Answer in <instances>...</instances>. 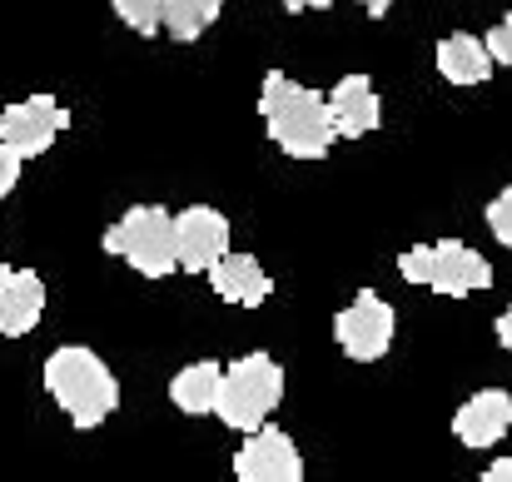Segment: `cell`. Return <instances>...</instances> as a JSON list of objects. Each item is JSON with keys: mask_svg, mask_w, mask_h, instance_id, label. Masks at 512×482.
<instances>
[{"mask_svg": "<svg viewBox=\"0 0 512 482\" xmlns=\"http://www.w3.org/2000/svg\"><path fill=\"white\" fill-rule=\"evenodd\" d=\"M259 115L269 120V140L294 160H324L339 140L334 110L319 90H304L284 70H269L259 85Z\"/></svg>", "mask_w": 512, "mask_h": 482, "instance_id": "6da1fadb", "label": "cell"}, {"mask_svg": "<svg viewBox=\"0 0 512 482\" xmlns=\"http://www.w3.org/2000/svg\"><path fill=\"white\" fill-rule=\"evenodd\" d=\"M45 388H50V398L65 408V418L75 428H100L120 408L115 373L105 368L100 353H90L80 343H65V348H55L45 358Z\"/></svg>", "mask_w": 512, "mask_h": 482, "instance_id": "7a4b0ae2", "label": "cell"}, {"mask_svg": "<svg viewBox=\"0 0 512 482\" xmlns=\"http://www.w3.org/2000/svg\"><path fill=\"white\" fill-rule=\"evenodd\" d=\"M284 398V368L269 358V353H244L239 363L224 368L219 378V403H214V418L239 428V433H254L264 428V418L279 408Z\"/></svg>", "mask_w": 512, "mask_h": 482, "instance_id": "3957f363", "label": "cell"}, {"mask_svg": "<svg viewBox=\"0 0 512 482\" xmlns=\"http://www.w3.org/2000/svg\"><path fill=\"white\" fill-rule=\"evenodd\" d=\"M105 254L125 259L130 269H140L145 279H165L179 269V249H174V214L160 204H135L125 209L110 229H105Z\"/></svg>", "mask_w": 512, "mask_h": 482, "instance_id": "277c9868", "label": "cell"}, {"mask_svg": "<svg viewBox=\"0 0 512 482\" xmlns=\"http://www.w3.org/2000/svg\"><path fill=\"white\" fill-rule=\"evenodd\" d=\"M398 274L418 289H433V294H448V299H463V294H478L493 284V264L468 249L463 239H443V244H418L398 259Z\"/></svg>", "mask_w": 512, "mask_h": 482, "instance_id": "5b68a950", "label": "cell"}, {"mask_svg": "<svg viewBox=\"0 0 512 482\" xmlns=\"http://www.w3.org/2000/svg\"><path fill=\"white\" fill-rule=\"evenodd\" d=\"M65 130H70V110L55 95H30V100H20V105H10L0 115V140L10 150H20L25 160L45 155Z\"/></svg>", "mask_w": 512, "mask_h": 482, "instance_id": "8992f818", "label": "cell"}, {"mask_svg": "<svg viewBox=\"0 0 512 482\" xmlns=\"http://www.w3.org/2000/svg\"><path fill=\"white\" fill-rule=\"evenodd\" d=\"M334 338L353 363H378L393 348V309L378 294H358L334 319Z\"/></svg>", "mask_w": 512, "mask_h": 482, "instance_id": "52a82bcc", "label": "cell"}, {"mask_svg": "<svg viewBox=\"0 0 512 482\" xmlns=\"http://www.w3.org/2000/svg\"><path fill=\"white\" fill-rule=\"evenodd\" d=\"M234 478L239 482H299L304 478L299 443L284 428H254L249 443L234 453Z\"/></svg>", "mask_w": 512, "mask_h": 482, "instance_id": "ba28073f", "label": "cell"}, {"mask_svg": "<svg viewBox=\"0 0 512 482\" xmlns=\"http://www.w3.org/2000/svg\"><path fill=\"white\" fill-rule=\"evenodd\" d=\"M174 249H179V269L209 274L229 254V219L209 204H194V209L174 214Z\"/></svg>", "mask_w": 512, "mask_h": 482, "instance_id": "9c48e42d", "label": "cell"}, {"mask_svg": "<svg viewBox=\"0 0 512 482\" xmlns=\"http://www.w3.org/2000/svg\"><path fill=\"white\" fill-rule=\"evenodd\" d=\"M508 428H512V393H503V388L473 393L458 408V418H453V433H458L463 448H493Z\"/></svg>", "mask_w": 512, "mask_h": 482, "instance_id": "30bf717a", "label": "cell"}, {"mask_svg": "<svg viewBox=\"0 0 512 482\" xmlns=\"http://www.w3.org/2000/svg\"><path fill=\"white\" fill-rule=\"evenodd\" d=\"M329 110H334V130L348 135V140H363L383 125V105H378L368 75H343L329 90Z\"/></svg>", "mask_w": 512, "mask_h": 482, "instance_id": "8fae6325", "label": "cell"}, {"mask_svg": "<svg viewBox=\"0 0 512 482\" xmlns=\"http://www.w3.org/2000/svg\"><path fill=\"white\" fill-rule=\"evenodd\" d=\"M45 314V279L35 269H10L0 284V338H25Z\"/></svg>", "mask_w": 512, "mask_h": 482, "instance_id": "7c38bea8", "label": "cell"}, {"mask_svg": "<svg viewBox=\"0 0 512 482\" xmlns=\"http://www.w3.org/2000/svg\"><path fill=\"white\" fill-rule=\"evenodd\" d=\"M209 284H214V294L224 299V304H244V309H259L264 299H269V274H264V264L259 259H249V254H224L214 269H209Z\"/></svg>", "mask_w": 512, "mask_h": 482, "instance_id": "4fadbf2b", "label": "cell"}, {"mask_svg": "<svg viewBox=\"0 0 512 482\" xmlns=\"http://www.w3.org/2000/svg\"><path fill=\"white\" fill-rule=\"evenodd\" d=\"M493 65H498V60H493L488 40H478V35H468V30L438 40V70H443L448 85H483V80L493 75Z\"/></svg>", "mask_w": 512, "mask_h": 482, "instance_id": "5bb4252c", "label": "cell"}, {"mask_svg": "<svg viewBox=\"0 0 512 482\" xmlns=\"http://www.w3.org/2000/svg\"><path fill=\"white\" fill-rule=\"evenodd\" d=\"M219 378H224V368H219L214 358L179 368L170 378V403L179 413H214V403H219Z\"/></svg>", "mask_w": 512, "mask_h": 482, "instance_id": "9a60e30c", "label": "cell"}, {"mask_svg": "<svg viewBox=\"0 0 512 482\" xmlns=\"http://www.w3.org/2000/svg\"><path fill=\"white\" fill-rule=\"evenodd\" d=\"M219 10H224V0H165V30L189 45L219 20Z\"/></svg>", "mask_w": 512, "mask_h": 482, "instance_id": "2e32d148", "label": "cell"}, {"mask_svg": "<svg viewBox=\"0 0 512 482\" xmlns=\"http://www.w3.org/2000/svg\"><path fill=\"white\" fill-rule=\"evenodd\" d=\"M115 15L135 35H160L165 30V0H115Z\"/></svg>", "mask_w": 512, "mask_h": 482, "instance_id": "e0dca14e", "label": "cell"}, {"mask_svg": "<svg viewBox=\"0 0 512 482\" xmlns=\"http://www.w3.org/2000/svg\"><path fill=\"white\" fill-rule=\"evenodd\" d=\"M488 229H493V239L512 249V189H503L493 204H488Z\"/></svg>", "mask_w": 512, "mask_h": 482, "instance_id": "ac0fdd59", "label": "cell"}, {"mask_svg": "<svg viewBox=\"0 0 512 482\" xmlns=\"http://www.w3.org/2000/svg\"><path fill=\"white\" fill-rule=\"evenodd\" d=\"M488 50L498 65H512V15H503L493 30H488Z\"/></svg>", "mask_w": 512, "mask_h": 482, "instance_id": "d6986e66", "label": "cell"}, {"mask_svg": "<svg viewBox=\"0 0 512 482\" xmlns=\"http://www.w3.org/2000/svg\"><path fill=\"white\" fill-rule=\"evenodd\" d=\"M20 164H25V155H20V150H10V145L0 140V199L20 184Z\"/></svg>", "mask_w": 512, "mask_h": 482, "instance_id": "ffe728a7", "label": "cell"}, {"mask_svg": "<svg viewBox=\"0 0 512 482\" xmlns=\"http://www.w3.org/2000/svg\"><path fill=\"white\" fill-rule=\"evenodd\" d=\"M483 478H488V482H512V458H498V463H493Z\"/></svg>", "mask_w": 512, "mask_h": 482, "instance_id": "44dd1931", "label": "cell"}, {"mask_svg": "<svg viewBox=\"0 0 512 482\" xmlns=\"http://www.w3.org/2000/svg\"><path fill=\"white\" fill-rule=\"evenodd\" d=\"M284 10H324V5H334V0H279Z\"/></svg>", "mask_w": 512, "mask_h": 482, "instance_id": "7402d4cb", "label": "cell"}, {"mask_svg": "<svg viewBox=\"0 0 512 482\" xmlns=\"http://www.w3.org/2000/svg\"><path fill=\"white\" fill-rule=\"evenodd\" d=\"M498 343L512 348V309H503V319H498Z\"/></svg>", "mask_w": 512, "mask_h": 482, "instance_id": "603a6c76", "label": "cell"}, {"mask_svg": "<svg viewBox=\"0 0 512 482\" xmlns=\"http://www.w3.org/2000/svg\"><path fill=\"white\" fill-rule=\"evenodd\" d=\"M358 5H363L368 15H388V5H393V0H358Z\"/></svg>", "mask_w": 512, "mask_h": 482, "instance_id": "cb8c5ba5", "label": "cell"}, {"mask_svg": "<svg viewBox=\"0 0 512 482\" xmlns=\"http://www.w3.org/2000/svg\"><path fill=\"white\" fill-rule=\"evenodd\" d=\"M5 279H10V269H5V259H0V284H5Z\"/></svg>", "mask_w": 512, "mask_h": 482, "instance_id": "d4e9b609", "label": "cell"}]
</instances>
